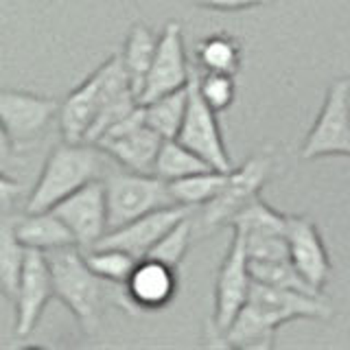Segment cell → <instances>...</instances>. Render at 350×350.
Here are the masks:
<instances>
[{
  "label": "cell",
  "mask_w": 350,
  "mask_h": 350,
  "mask_svg": "<svg viewBox=\"0 0 350 350\" xmlns=\"http://www.w3.org/2000/svg\"><path fill=\"white\" fill-rule=\"evenodd\" d=\"M46 258L53 273L55 298L68 306L85 335H94L98 331L109 302L131 309L123 284L98 278L88 267L79 245L46 252Z\"/></svg>",
  "instance_id": "6da1fadb"
},
{
  "label": "cell",
  "mask_w": 350,
  "mask_h": 350,
  "mask_svg": "<svg viewBox=\"0 0 350 350\" xmlns=\"http://www.w3.org/2000/svg\"><path fill=\"white\" fill-rule=\"evenodd\" d=\"M105 153L90 142H66L62 140L49 153L40 171L38 182L33 184L25 213L51 211L81 186L94 180H103Z\"/></svg>",
  "instance_id": "7a4b0ae2"
},
{
  "label": "cell",
  "mask_w": 350,
  "mask_h": 350,
  "mask_svg": "<svg viewBox=\"0 0 350 350\" xmlns=\"http://www.w3.org/2000/svg\"><path fill=\"white\" fill-rule=\"evenodd\" d=\"M271 175V156L269 153H254L239 169L228 173L226 184L221 186L211 202L202 206V213L193 219L195 234L206 237L215 230L232 224V219L243 208L258 197V191L267 184Z\"/></svg>",
  "instance_id": "3957f363"
},
{
  "label": "cell",
  "mask_w": 350,
  "mask_h": 350,
  "mask_svg": "<svg viewBox=\"0 0 350 350\" xmlns=\"http://www.w3.org/2000/svg\"><path fill=\"white\" fill-rule=\"evenodd\" d=\"M105 200H107V224L109 230L120 228L134 219L175 206L169 182L156 173H112L103 178Z\"/></svg>",
  "instance_id": "277c9868"
},
{
  "label": "cell",
  "mask_w": 350,
  "mask_h": 350,
  "mask_svg": "<svg viewBox=\"0 0 350 350\" xmlns=\"http://www.w3.org/2000/svg\"><path fill=\"white\" fill-rule=\"evenodd\" d=\"M162 142L164 138L145 123V112L140 103L129 116L109 127L94 145L125 171L153 173Z\"/></svg>",
  "instance_id": "5b68a950"
},
{
  "label": "cell",
  "mask_w": 350,
  "mask_h": 350,
  "mask_svg": "<svg viewBox=\"0 0 350 350\" xmlns=\"http://www.w3.org/2000/svg\"><path fill=\"white\" fill-rule=\"evenodd\" d=\"M245 304L273 331L293 320H328L333 315L331 304L322 298V293L271 287L256 280L252 282Z\"/></svg>",
  "instance_id": "8992f818"
},
{
  "label": "cell",
  "mask_w": 350,
  "mask_h": 350,
  "mask_svg": "<svg viewBox=\"0 0 350 350\" xmlns=\"http://www.w3.org/2000/svg\"><path fill=\"white\" fill-rule=\"evenodd\" d=\"M189 105H186L184 123L180 127L178 140L197 156H202L217 171H232L221 129L217 123V112L208 105L200 94V77L191 70L189 85Z\"/></svg>",
  "instance_id": "52a82bcc"
},
{
  "label": "cell",
  "mask_w": 350,
  "mask_h": 350,
  "mask_svg": "<svg viewBox=\"0 0 350 350\" xmlns=\"http://www.w3.org/2000/svg\"><path fill=\"white\" fill-rule=\"evenodd\" d=\"M302 160L326 156L350 158V116H348V79H339L328 88L326 101L306 136Z\"/></svg>",
  "instance_id": "ba28073f"
},
{
  "label": "cell",
  "mask_w": 350,
  "mask_h": 350,
  "mask_svg": "<svg viewBox=\"0 0 350 350\" xmlns=\"http://www.w3.org/2000/svg\"><path fill=\"white\" fill-rule=\"evenodd\" d=\"M252 282L254 280H252V273H250V260H247L243 239L232 230L230 247L221 260V267H219L217 282H215L213 324L219 335L232 324L239 311L245 306V302L250 298Z\"/></svg>",
  "instance_id": "9c48e42d"
},
{
  "label": "cell",
  "mask_w": 350,
  "mask_h": 350,
  "mask_svg": "<svg viewBox=\"0 0 350 350\" xmlns=\"http://www.w3.org/2000/svg\"><path fill=\"white\" fill-rule=\"evenodd\" d=\"M51 211L70 228V232L81 250L94 247L109 232L105 182L94 180L81 186Z\"/></svg>",
  "instance_id": "30bf717a"
},
{
  "label": "cell",
  "mask_w": 350,
  "mask_h": 350,
  "mask_svg": "<svg viewBox=\"0 0 350 350\" xmlns=\"http://www.w3.org/2000/svg\"><path fill=\"white\" fill-rule=\"evenodd\" d=\"M57 114V98L0 88V123L16 147L42 138Z\"/></svg>",
  "instance_id": "8fae6325"
},
{
  "label": "cell",
  "mask_w": 350,
  "mask_h": 350,
  "mask_svg": "<svg viewBox=\"0 0 350 350\" xmlns=\"http://www.w3.org/2000/svg\"><path fill=\"white\" fill-rule=\"evenodd\" d=\"M55 298L53 287V273L46 258V252L29 250L25 256V265H22L18 291H16V337H27L36 331L40 324V317L46 309V304Z\"/></svg>",
  "instance_id": "7c38bea8"
},
{
  "label": "cell",
  "mask_w": 350,
  "mask_h": 350,
  "mask_svg": "<svg viewBox=\"0 0 350 350\" xmlns=\"http://www.w3.org/2000/svg\"><path fill=\"white\" fill-rule=\"evenodd\" d=\"M191 66L186 62L182 27L178 22H169L158 38V49L153 55L151 68L147 72L145 85H142L138 101L149 103L153 98L171 94L186 88L191 79Z\"/></svg>",
  "instance_id": "4fadbf2b"
},
{
  "label": "cell",
  "mask_w": 350,
  "mask_h": 350,
  "mask_svg": "<svg viewBox=\"0 0 350 350\" xmlns=\"http://www.w3.org/2000/svg\"><path fill=\"white\" fill-rule=\"evenodd\" d=\"M191 213H193L191 208L180 206V204L160 208V211L147 213L125 226L109 230L94 247H118L136 258H145L149 256V252L156 247L158 241L167 234L180 219H184Z\"/></svg>",
  "instance_id": "5bb4252c"
},
{
  "label": "cell",
  "mask_w": 350,
  "mask_h": 350,
  "mask_svg": "<svg viewBox=\"0 0 350 350\" xmlns=\"http://www.w3.org/2000/svg\"><path fill=\"white\" fill-rule=\"evenodd\" d=\"M287 243L291 262L315 291H322L331 278L333 265L317 226L309 217L287 215Z\"/></svg>",
  "instance_id": "9a60e30c"
},
{
  "label": "cell",
  "mask_w": 350,
  "mask_h": 350,
  "mask_svg": "<svg viewBox=\"0 0 350 350\" xmlns=\"http://www.w3.org/2000/svg\"><path fill=\"white\" fill-rule=\"evenodd\" d=\"M178 293V269L158 258L145 256L136 262L125 282V295L131 309H164Z\"/></svg>",
  "instance_id": "2e32d148"
},
{
  "label": "cell",
  "mask_w": 350,
  "mask_h": 350,
  "mask_svg": "<svg viewBox=\"0 0 350 350\" xmlns=\"http://www.w3.org/2000/svg\"><path fill=\"white\" fill-rule=\"evenodd\" d=\"M103 101V64L59 101V131L66 142H85Z\"/></svg>",
  "instance_id": "e0dca14e"
},
{
  "label": "cell",
  "mask_w": 350,
  "mask_h": 350,
  "mask_svg": "<svg viewBox=\"0 0 350 350\" xmlns=\"http://www.w3.org/2000/svg\"><path fill=\"white\" fill-rule=\"evenodd\" d=\"M16 232L20 243L29 250L53 252L59 247L77 245V241L62 219L53 211L22 213L16 217Z\"/></svg>",
  "instance_id": "ac0fdd59"
},
{
  "label": "cell",
  "mask_w": 350,
  "mask_h": 350,
  "mask_svg": "<svg viewBox=\"0 0 350 350\" xmlns=\"http://www.w3.org/2000/svg\"><path fill=\"white\" fill-rule=\"evenodd\" d=\"M16 217L9 211H0V293L7 300L16 298L27 247L20 243L16 232Z\"/></svg>",
  "instance_id": "d6986e66"
},
{
  "label": "cell",
  "mask_w": 350,
  "mask_h": 350,
  "mask_svg": "<svg viewBox=\"0 0 350 350\" xmlns=\"http://www.w3.org/2000/svg\"><path fill=\"white\" fill-rule=\"evenodd\" d=\"M158 38L160 36H156V33L145 25H134L127 33L123 53H120V62H123V68L129 77L136 96H140L142 85H145L153 55H156V49H158Z\"/></svg>",
  "instance_id": "ffe728a7"
},
{
  "label": "cell",
  "mask_w": 350,
  "mask_h": 350,
  "mask_svg": "<svg viewBox=\"0 0 350 350\" xmlns=\"http://www.w3.org/2000/svg\"><path fill=\"white\" fill-rule=\"evenodd\" d=\"M273 335H276V331L269 328L245 304L232 320V324L219 335L221 337L219 344L232 346V348H243V350H269L273 346Z\"/></svg>",
  "instance_id": "44dd1931"
},
{
  "label": "cell",
  "mask_w": 350,
  "mask_h": 350,
  "mask_svg": "<svg viewBox=\"0 0 350 350\" xmlns=\"http://www.w3.org/2000/svg\"><path fill=\"white\" fill-rule=\"evenodd\" d=\"M186 105H189V90H186V88L175 90L171 94H164L160 98H153V101H149V103H142L145 123L153 131H158L164 140L178 138L180 127L184 123Z\"/></svg>",
  "instance_id": "7402d4cb"
},
{
  "label": "cell",
  "mask_w": 350,
  "mask_h": 350,
  "mask_svg": "<svg viewBox=\"0 0 350 350\" xmlns=\"http://www.w3.org/2000/svg\"><path fill=\"white\" fill-rule=\"evenodd\" d=\"M228 173L230 171L208 169V171L193 173V175H186V178L169 182V189H171L175 204L191 208V211L193 208H202L204 204L211 202L219 191H221Z\"/></svg>",
  "instance_id": "603a6c76"
},
{
  "label": "cell",
  "mask_w": 350,
  "mask_h": 350,
  "mask_svg": "<svg viewBox=\"0 0 350 350\" xmlns=\"http://www.w3.org/2000/svg\"><path fill=\"white\" fill-rule=\"evenodd\" d=\"M232 226L241 237H278L287 234V215L278 213L256 197L234 219Z\"/></svg>",
  "instance_id": "cb8c5ba5"
},
{
  "label": "cell",
  "mask_w": 350,
  "mask_h": 350,
  "mask_svg": "<svg viewBox=\"0 0 350 350\" xmlns=\"http://www.w3.org/2000/svg\"><path fill=\"white\" fill-rule=\"evenodd\" d=\"M208 169H213V167L202 156H197L193 149L182 145L178 138H167L160 147L153 173H156L158 178H162L164 182H173V180L186 178V175H193V173H202Z\"/></svg>",
  "instance_id": "d4e9b609"
},
{
  "label": "cell",
  "mask_w": 350,
  "mask_h": 350,
  "mask_svg": "<svg viewBox=\"0 0 350 350\" xmlns=\"http://www.w3.org/2000/svg\"><path fill=\"white\" fill-rule=\"evenodd\" d=\"M197 59L208 72L237 75L241 68V44L228 33H213L197 46Z\"/></svg>",
  "instance_id": "484cf974"
},
{
  "label": "cell",
  "mask_w": 350,
  "mask_h": 350,
  "mask_svg": "<svg viewBox=\"0 0 350 350\" xmlns=\"http://www.w3.org/2000/svg\"><path fill=\"white\" fill-rule=\"evenodd\" d=\"M83 256H85L88 267H90L98 278L114 282V284H123V287L127 278L131 276V271H134L136 262L140 260L118 247H90V250H83Z\"/></svg>",
  "instance_id": "4316f807"
},
{
  "label": "cell",
  "mask_w": 350,
  "mask_h": 350,
  "mask_svg": "<svg viewBox=\"0 0 350 350\" xmlns=\"http://www.w3.org/2000/svg\"><path fill=\"white\" fill-rule=\"evenodd\" d=\"M250 273L252 280L271 284V287H282V289H295L304 293H322L315 291L298 267L293 265L291 258H280V260H250Z\"/></svg>",
  "instance_id": "83f0119b"
},
{
  "label": "cell",
  "mask_w": 350,
  "mask_h": 350,
  "mask_svg": "<svg viewBox=\"0 0 350 350\" xmlns=\"http://www.w3.org/2000/svg\"><path fill=\"white\" fill-rule=\"evenodd\" d=\"M193 237H195V228H193V213H191L184 219H180V221L158 241L156 247L149 252V256L158 258V260L167 262V265L178 269L180 262L186 256V252H189Z\"/></svg>",
  "instance_id": "f1b7e54d"
},
{
  "label": "cell",
  "mask_w": 350,
  "mask_h": 350,
  "mask_svg": "<svg viewBox=\"0 0 350 350\" xmlns=\"http://www.w3.org/2000/svg\"><path fill=\"white\" fill-rule=\"evenodd\" d=\"M200 94L217 114L226 112V109L234 103V96H237L234 75L206 70V75L200 77Z\"/></svg>",
  "instance_id": "f546056e"
},
{
  "label": "cell",
  "mask_w": 350,
  "mask_h": 350,
  "mask_svg": "<svg viewBox=\"0 0 350 350\" xmlns=\"http://www.w3.org/2000/svg\"><path fill=\"white\" fill-rule=\"evenodd\" d=\"M269 0H191V5L202 9H215V11H243L252 7H260Z\"/></svg>",
  "instance_id": "4dcf8cb0"
},
{
  "label": "cell",
  "mask_w": 350,
  "mask_h": 350,
  "mask_svg": "<svg viewBox=\"0 0 350 350\" xmlns=\"http://www.w3.org/2000/svg\"><path fill=\"white\" fill-rule=\"evenodd\" d=\"M22 191H25V186L0 171V211H11Z\"/></svg>",
  "instance_id": "1f68e13d"
},
{
  "label": "cell",
  "mask_w": 350,
  "mask_h": 350,
  "mask_svg": "<svg viewBox=\"0 0 350 350\" xmlns=\"http://www.w3.org/2000/svg\"><path fill=\"white\" fill-rule=\"evenodd\" d=\"M14 151H16V145L11 142V138L7 136L3 123H0V164L9 162L11 156H14Z\"/></svg>",
  "instance_id": "d6a6232c"
},
{
  "label": "cell",
  "mask_w": 350,
  "mask_h": 350,
  "mask_svg": "<svg viewBox=\"0 0 350 350\" xmlns=\"http://www.w3.org/2000/svg\"><path fill=\"white\" fill-rule=\"evenodd\" d=\"M348 116H350V79H348Z\"/></svg>",
  "instance_id": "836d02e7"
}]
</instances>
